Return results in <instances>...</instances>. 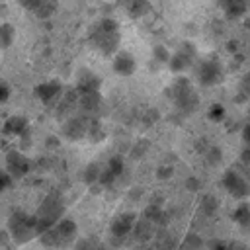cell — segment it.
<instances>
[{"label": "cell", "mask_w": 250, "mask_h": 250, "mask_svg": "<svg viewBox=\"0 0 250 250\" xmlns=\"http://www.w3.org/2000/svg\"><path fill=\"white\" fill-rule=\"evenodd\" d=\"M225 250H244V246H240V244H236V242H229Z\"/></svg>", "instance_id": "obj_50"}, {"label": "cell", "mask_w": 250, "mask_h": 250, "mask_svg": "<svg viewBox=\"0 0 250 250\" xmlns=\"http://www.w3.org/2000/svg\"><path fill=\"white\" fill-rule=\"evenodd\" d=\"M6 229H8L14 244H18V246L27 244L33 236H37V232H35V215H29L21 209L12 211L10 217H8Z\"/></svg>", "instance_id": "obj_4"}, {"label": "cell", "mask_w": 250, "mask_h": 250, "mask_svg": "<svg viewBox=\"0 0 250 250\" xmlns=\"http://www.w3.org/2000/svg\"><path fill=\"white\" fill-rule=\"evenodd\" d=\"M64 199L61 197V193L51 191L49 195L43 197V201L39 203L35 215V232L41 234L43 230H47L49 227L57 225L62 217H64Z\"/></svg>", "instance_id": "obj_3"}, {"label": "cell", "mask_w": 250, "mask_h": 250, "mask_svg": "<svg viewBox=\"0 0 250 250\" xmlns=\"http://www.w3.org/2000/svg\"><path fill=\"white\" fill-rule=\"evenodd\" d=\"M31 170V160L29 156H25L23 150H8L6 152V172L14 178V180H21L23 176H27Z\"/></svg>", "instance_id": "obj_9"}, {"label": "cell", "mask_w": 250, "mask_h": 250, "mask_svg": "<svg viewBox=\"0 0 250 250\" xmlns=\"http://www.w3.org/2000/svg\"><path fill=\"white\" fill-rule=\"evenodd\" d=\"M232 221L240 225L242 229H250V203L246 199H240L238 205L232 211Z\"/></svg>", "instance_id": "obj_22"}, {"label": "cell", "mask_w": 250, "mask_h": 250, "mask_svg": "<svg viewBox=\"0 0 250 250\" xmlns=\"http://www.w3.org/2000/svg\"><path fill=\"white\" fill-rule=\"evenodd\" d=\"M10 94H12V90H10V86H8V82H4V80H0V104H4V102H8V100H10Z\"/></svg>", "instance_id": "obj_44"}, {"label": "cell", "mask_w": 250, "mask_h": 250, "mask_svg": "<svg viewBox=\"0 0 250 250\" xmlns=\"http://www.w3.org/2000/svg\"><path fill=\"white\" fill-rule=\"evenodd\" d=\"M195 80L203 88H213L225 80V66L219 57H205L201 61H195L193 64Z\"/></svg>", "instance_id": "obj_5"}, {"label": "cell", "mask_w": 250, "mask_h": 250, "mask_svg": "<svg viewBox=\"0 0 250 250\" xmlns=\"http://www.w3.org/2000/svg\"><path fill=\"white\" fill-rule=\"evenodd\" d=\"M238 162H240L242 166H250V145H244V148L240 150Z\"/></svg>", "instance_id": "obj_45"}, {"label": "cell", "mask_w": 250, "mask_h": 250, "mask_svg": "<svg viewBox=\"0 0 250 250\" xmlns=\"http://www.w3.org/2000/svg\"><path fill=\"white\" fill-rule=\"evenodd\" d=\"M88 39L92 49H96L100 55L113 57L119 51V43H121L119 23L113 18H102L90 27Z\"/></svg>", "instance_id": "obj_1"}, {"label": "cell", "mask_w": 250, "mask_h": 250, "mask_svg": "<svg viewBox=\"0 0 250 250\" xmlns=\"http://www.w3.org/2000/svg\"><path fill=\"white\" fill-rule=\"evenodd\" d=\"M12 236L8 232V229H0V250H8L12 246Z\"/></svg>", "instance_id": "obj_40"}, {"label": "cell", "mask_w": 250, "mask_h": 250, "mask_svg": "<svg viewBox=\"0 0 250 250\" xmlns=\"http://www.w3.org/2000/svg\"><path fill=\"white\" fill-rule=\"evenodd\" d=\"M178 250H203V238L197 232H188L178 244Z\"/></svg>", "instance_id": "obj_26"}, {"label": "cell", "mask_w": 250, "mask_h": 250, "mask_svg": "<svg viewBox=\"0 0 250 250\" xmlns=\"http://www.w3.org/2000/svg\"><path fill=\"white\" fill-rule=\"evenodd\" d=\"M227 240H219V238H215V240H211L209 242V246H207V250H225L227 248Z\"/></svg>", "instance_id": "obj_47"}, {"label": "cell", "mask_w": 250, "mask_h": 250, "mask_svg": "<svg viewBox=\"0 0 250 250\" xmlns=\"http://www.w3.org/2000/svg\"><path fill=\"white\" fill-rule=\"evenodd\" d=\"M31 250H35V248H31Z\"/></svg>", "instance_id": "obj_54"}, {"label": "cell", "mask_w": 250, "mask_h": 250, "mask_svg": "<svg viewBox=\"0 0 250 250\" xmlns=\"http://www.w3.org/2000/svg\"><path fill=\"white\" fill-rule=\"evenodd\" d=\"M74 109H78V92H76V88L62 90V94H61V102H59L57 111H55L57 119L66 117V115L72 113Z\"/></svg>", "instance_id": "obj_16"}, {"label": "cell", "mask_w": 250, "mask_h": 250, "mask_svg": "<svg viewBox=\"0 0 250 250\" xmlns=\"http://www.w3.org/2000/svg\"><path fill=\"white\" fill-rule=\"evenodd\" d=\"M102 246L104 244H100L94 238H78L74 242V248L72 250H102Z\"/></svg>", "instance_id": "obj_33"}, {"label": "cell", "mask_w": 250, "mask_h": 250, "mask_svg": "<svg viewBox=\"0 0 250 250\" xmlns=\"http://www.w3.org/2000/svg\"><path fill=\"white\" fill-rule=\"evenodd\" d=\"M14 39H16V29H14V25L8 23V21L0 23V49H10L12 43H14Z\"/></svg>", "instance_id": "obj_27"}, {"label": "cell", "mask_w": 250, "mask_h": 250, "mask_svg": "<svg viewBox=\"0 0 250 250\" xmlns=\"http://www.w3.org/2000/svg\"><path fill=\"white\" fill-rule=\"evenodd\" d=\"M158 119H160V113H158L154 107L145 109V113L141 115V121H143V125H145V127H152V125H154Z\"/></svg>", "instance_id": "obj_34"}, {"label": "cell", "mask_w": 250, "mask_h": 250, "mask_svg": "<svg viewBox=\"0 0 250 250\" xmlns=\"http://www.w3.org/2000/svg\"><path fill=\"white\" fill-rule=\"evenodd\" d=\"M105 166L115 174V178L123 176V172H125V160H123V156H121V154H113V156L107 160V164H105Z\"/></svg>", "instance_id": "obj_31"}, {"label": "cell", "mask_w": 250, "mask_h": 250, "mask_svg": "<svg viewBox=\"0 0 250 250\" xmlns=\"http://www.w3.org/2000/svg\"><path fill=\"white\" fill-rule=\"evenodd\" d=\"M88 123H90V115H86L82 111L66 117V121L62 123V137L68 139V141H72V143L86 139Z\"/></svg>", "instance_id": "obj_8"}, {"label": "cell", "mask_w": 250, "mask_h": 250, "mask_svg": "<svg viewBox=\"0 0 250 250\" xmlns=\"http://www.w3.org/2000/svg\"><path fill=\"white\" fill-rule=\"evenodd\" d=\"M242 168H244V172H242V170H240V172L244 174V178H246V180H248V184H250V166H242Z\"/></svg>", "instance_id": "obj_51"}, {"label": "cell", "mask_w": 250, "mask_h": 250, "mask_svg": "<svg viewBox=\"0 0 250 250\" xmlns=\"http://www.w3.org/2000/svg\"><path fill=\"white\" fill-rule=\"evenodd\" d=\"M143 188L141 186H133V188H129V191H127V197L131 199V201H141V197H143Z\"/></svg>", "instance_id": "obj_43"}, {"label": "cell", "mask_w": 250, "mask_h": 250, "mask_svg": "<svg viewBox=\"0 0 250 250\" xmlns=\"http://www.w3.org/2000/svg\"><path fill=\"white\" fill-rule=\"evenodd\" d=\"M117 4L129 14V18H143L150 12L148 0H117Z\"/></svg>", "instance_id": "obj_20"}, {"label": "cell", "mask_w": 250, "mask_h": 250, "mask_svg": "<svg viewBox=\"0 0 250 250\" xmlns=\"http://www.w3.org/2000/svg\"><path fill=\"white\" fill-rule=\"evenodd\" d=\"M102 78L92 72L90 68H80L76 74V92H88V90H100Z\"/></svg>", "instance_id": "obj_17"}, {"label": "cell", "mask_w": 250, "mask_h": 250, "mask_svg": "<svg viewBox=\"0 0 250 250\" xmlns=\"http://www.w3.org/2000/svg\"><path fill=\"white\" fill-rule=\"evenodd\" d=\"M199 188H201V180L199 178H195V176L186 178V189L188 191H197Z\"/></svg>", "instance_id": "obj_42"}, {"label": "cell", "mask_w": 250, "mask_h": 250, "mask_svg": "<svg viewBox=\"0 0 250 250\" xmlns=\"http://www.w3.org/2000/svg\"><path fill=\"white\" fill-rule=\"evenodd\" d=\"M107 137L102 121L98 117H90V123H88V133H86V139L90 143H102L104 139Z\"/></svg>", "instance_id": "obj_23"}, {"label": "cell", "mask_w": 250, "mask_h": 250, "mask_svg": "<svg viewBox=\"0 0 250 250\" xmlns=\"http://www.w3.org/2000/svg\"><path fill=\"white\" fill-rule=\"evenodd\" d=\"M12 184H14V178H12L6 170H0V193H2L4 189H8Z\"/></svg>", "instance_id": "obj_41"}, {"label": "cell", "mask_w": 250, "mask_h": 250, "mask_svg": "<svg viewBox=\"0 0 250 250\" xmlns=\"http://www.w3.org/2000/svg\"><path fill=\"white\" fill-rule=\"evenodd\" d=\"M137 217H139V215L133 213V211L119 213V215L111 221V225H109V236H111V238H121V240H125V236L131 234Z\"/></svg>", "instance_id": "obj_10"}, {"label": "cell", "mask_w": 250, "mask_h": 250, "mask_svg": "<svg viewBox=\"0 0 250 250\" xmlns=\"http://www.w3.org/2000/svg\"><path fill=\"white\" fill-rule=\"evenodd\" d=\"M143 250H158V248H154V246H146V248H143Z\"/></svg>", "instance_id": "obj_52"}, {"label": "cell", "mask_w": 250, "mask_h": 250, "mask_svg": "<svg viewBox=\"0 0 250 250\" xmlns=\"http://www.w3.org/2000/svg\"><path fill=\"white\" fill-rule=\"evenodd\" d=\"M148 203H154V205H160V207H164V195H160V193H158V195H152Z\"/></svg>", "instance_id": "obj_49"}, {"label": "cell", "mask_w": 250, "mask_h": 250, "mask_svg": "<svg viewBox=\"0 0 250 250\" xmlns=\"http://www.w3.org/2000/svg\"><path fill=\"white\" fill-rule=\"evenodd\" d=\"M53 227H55V230L59 232V238H61V244H62V246L74 242L76 236H78V225H76L72 219H68V217H62V219H61L57 225H53Z\"/></svg>", "instance_id": "obj_18"}, {"label": "cell", "mask_w": 250, "mask_h": 250, "mask_svg": "<svg viewBox=\"0 0 250 250\" xmlns=\"http://www.w3.org/2000/svg\"><path fill=\"white\" fill-rule=\"evenodd\" d=\"M238 90H240V96H242V100H250V72H246V74L240 78Z\"/></svg>", "instance_id": "obj_38"}, {"label": "cell", "mask_w": 250, "mask_h": 250, "mask_svg": "<svg viewBox=\"0 0 250 250\" xmlns=\"http://www.w3.org/2000/svg\"><path fill=\"white\" fill-rule=\"evenodd\" d=\"M117 178H115V174L105 166V168H102V174H100V180H98V184L102 186V188H107V186H111L113 182H115Z\"/></svg>", "instance_id": "obj_36"}, {"label": "cell", "mask_w": 250, "mask_h": 250, "mask_svg": "<svg viewBox=\"0 0 250 250\" xmlns=\"http://www.w3.org/2000/svg\"><path fill=\"white\" fill-rule=\"evenodd\" d=\"M57 10V0H39L35 10H33V16H37L39 20H49Z\"/></svg>", "instance_id": "obj_25"}, {"label": "cell", "mask_w": 250, "mask_h": 250, "mask_svg": "<svg viewBox=\"0 0 250 250\" xmlns=\"http://www.w3.org/2000/svg\"><path fill=\"white\" fill-rule=\"evenodd\" d=\"M166 92H168V98L172 100L174 107L182 115H191L193 111H197V107H199V94L195 92V86H193V82L188 76L180 74L170 84V88Z\"/></svg>", "instance_id": "obj_2"}, {"label": "cell", "mask_w": 250, "mask_h": 250, "mask_svg": "<svg viewBox=\"0 0 250 250\" xmlns=\"http://www.w3.org/2000/svg\"><path fill=\"white\" fill-rule=\"evenodd\" d=\"M154 176H156V180H162V182L170 180L174 176V166L172 164H160V166H156Z\"/></svg>", "instance_id": "obj_35"}, {"label": "cell", "mask_w": 250, "mask_h": 250, "mask_svg": "<svg viewBox=\"0 0 250 250\" xmlns=\"http://www.w3.org/2000/svg\"><path fill=\"white\" fill-rule=\"evenodd\" d=\"M152 57H154L156 62H168V59H170V51H168L164 45H156V47L152 49Z\"/></svg>", "instance_id": "obj_37"}, {"label": "cell", "mask_w": 250, "mask_h": 250, "mask_svg": "<svg viewBox=\"0 0 250 250\" xmlns=\"http://www.w3.org/2000/svg\"><path fill=\"white\" fill-rule=\"evenodd\" d=\"M221 186L225 188V191L234 197V199H246L250 197V184L248 180L244 178V174L236 168H229L223 172V178H221Z\"/></svg>", "instance_id": "obj_7"}, {"label": "cell", "mask_w": 250, "mask_h": 250, "mask_svg": "<svg viewBox=\"0 0 250 250\" xmlns=\"http://www.w3.org/2000/svg\"><path fill=\"white\" fill-rule=\"evenodd\" d=\"M244 250H250V248H244Z\"/></svg>", "instance_id": "obj_53"}, {"label": "cell", "mask_w": 250, "mask_h": 250, "mask_svg": "<svg viewBox=\"0 0 250 250\" xmlns=\"http://www.w3.org/2000/svg\"><path fill=\"white\" fill-rule=\"evenodd\" d=\"M199 211H201L205 217H213V215L219 211V199H217L213 193H205V195L199 199Z\"/></svg>", "instance_id": "obj_24"}, {"label": "cell", "mask_w": 250, "mask_h": 250, "mask_svg": "<svg viewBox=\"0 0 250 250\" xmlns=\"http://www.w3.org/2000/svg\"><path fill=\"white\" fill-rule=\"evenodd\" d=\"M62 84L59 82V80H47V82H41V84H37L35 88H33V94H35V98L41 102V104H53L55 100H59L61 98V94H62Z\"/></svg>", "instance_id": "obj_12"}, {"label": "cell", "mask_w": 250, "mask_h": 250, "mask_svg": "<svg viewBox=\"0 0 250 250\" xmlns=\"http://www.w3.org/2000/svg\"><path fill=\"white\" fill-rule=\"evenodd\" d=\"M197 61V49L191 41H182L178 45V49L174 53H170V59H168V68L174 72V74H182L186 72L188 68H191Z\"/></svg>", "instance_id": "obj_6"}, {"label": "cell", "mask_w": 250, "mask_h": 250, "mask_svg": "<svg viewBox=\"0 0 250 250\" xmlns=\"http://www.w3.org/2000/svg\"><path fill=\"white\" fill-rule=\"evenodd\" d=\"M240 135H242V143H244V145H250V119L244 123V127H242V133H240Z\"/></svg>", "instance_id": "obj_48"}, {"label": "cell", "mask_w": 250, "mask_h": 250, "mask_svg": "<svg viewBox=\"0 0 250 250\" xmlns=\"http://www.w3.org/2000/svg\"><path fill=\"white\" fill-rule=\"evenodd\" d=\"M102 94L100 90H88V92H78V107L82 113L92 115L94 111H98L102 107Z\"/></svg>", "instance_id": "obj_14"}, {"label": "cell", "mask_w": 250, "mask_h": 250, "mask_svg": "<svg viewBox=\"0 0 250 250\" xmlns=\"http://www.w3.org/2000/svg\"><path fill=\"white\" fill-rule=\"evenodd\" d=\"M156 229H158V227H156L152 221H148L146 217H137V221H135V225H133L131 234H133V238H135L137 242L145 244V242H148V240H152V238H154Z\"/></svg>", "instance_id": "obj_13"}, {"label": "cell", "mask_w": 250, "mask_h": 250, "mask_svg": "<svg viewBox=\"0 0 250 250\" xmlns=\"http://www.w3.org/2000/svg\"><path fill=\"white\" fill-rule=\"evenodd\" d=\"M29 127V121H27V117H23V115H10L6 121H4V127H2V133L4 135H10V137H20L25 129Z\"/></svg>", "instance_id": "obj_19"}, {"label": "cell", "mask_w": 250, "mask_h": 250, "mask_svg": "<svg viewBox=\"0 0 250 250\" xmlns=\"http://www.w3.org/2000/svg\"><path fill=\"white\" fill-rule=\"evenodd\" d=\"M111 68H113L115 74L127 78V76H133V74H135V70H137V61H135V57H133L129 51H121V49H119V51L113 55Z\"/></svg>", "instance_id": "obj_11"}, {"label": "cell", "mask_w": 250, "mask_h": 250, "mask_svg": "<svg viewBox=\"0 0 250 250\" xmlns=\"http://www.w3.org/2000/svg\"><path fill=\"white\" fill-rule=\"evenodd\" d=\"M225 115H227V109H225V105H223V104H211V105H209L207 117H209L211 121L219 123V121H223V119H225Z\"/></svg>", "instance_id": "obj_32"}, {"label": "cell", "mask_w": 250, "mask_h": 250, "mask_svg": "<svg viewBox=\"0 0 250 250\" xmlns=\"http://www.w3.org/2000/svg\"><path fill=\"white\" fill-rule=\"evenodd\" d=\"M100 174H102V166L98 162H88L84 172H82V180L86 186H92V184H98Z\"/></svg>", "instance_id": "obj_29"}, {"label": "cell", "mask_w": 250, "mask_h": 250, "mask_svg": "<svg viewBox=\"0 0 250 250\" xmlns=\"http://www.w3.org/2000/svg\"><path fill=\"white\" fill-rule=\"evenodd\" d=\"M148 148H150V141L145 139V137H141V139H137V141L133 143V146H131V150H129V158H131V160H141V158L148 152Z\"/></svg>", "instance_id": "obj_28"}, {"label": "cell", "mask_w": 250, "mask_h": 250, "mask_svg": "<svg viewBox=\"0 0 250 250\" xmlns=\"http://www.w3.org/2000/svg\"><path fill=\"white\" fill-rule=\"evenodd\" d=\"M203 158L209 166H219L223 162V150L217 145H207V148L203 150Z\"/></svg>", "instance_id": "obj_30"}, {"label": "cell", "mask_w": 250, "mask_h": 250, "mask_svg": "<svg viewBox=\"0 0 250 250\" xmlns=\"http://www.w3.org/2000/svg\"><path fill=\"white\" fill-rule=\"evenodd\" d=\"M143 217H146L148 221H152V223H154L158 229H164V227L168 225V221H170V215L164 211V207L154 205V203H148V205L145 207Z\"/></svg>", "instance_id": "obj_21"}, {"label": "cell", "mask_w": 250, "mask_h": 250, "mask_svg": "<svg viewBox=\"0 0 250 250\" xmlns=\"http://www.w3.org/2000/svg\"><path fill=\"white\" fill-rule=\"evenodd\" d=\"M45 146L47 148H59L61 146V139L57 135H47L45 137Z\"/></svg>", "instance_id": "obj_46"}, {"label": "cell", "mask_w": 250, "mask_h": 250, "mask_svg": "<svg viewBox=\"0 0 250 250\" xmlns=\"http://www.w3.org/2000/svg\"><path fill=\"white\" fill-rule=\"evenodd\" d=\"M219 8L227 20H238L250 10V0H219Z\"/></svg>", "instance_id": "obj_15"}, {"label": "cell", "mask_w": 250, "mask_h": 250, "mask_svg": "<svg viewBox=\"0 0 250 250\" xmlns=\"http://www.w3.org/2000/svg\"><path fill=\"white\" fill-rule=\"evenodd\" d=\"M18 139H20V150L25 152L27 148H31V145H33V141H31V127H27Z\"/></svg>", "instance_id": "obj_39"}]
</instances>
